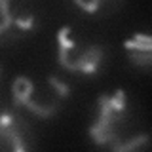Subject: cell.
Returning a JSON list of instances; mask_svg holds the SVG:
<instances>
[{"mask_svg": "<svg viewBox=\"0 0 152 152\" xmlns=\"http://www.w3.org/2000/svg\"><path fill=\"white\" fill-rule=\"evenodd\" d=\"M34 31V15L21 0H0V44H12Z\"/></svg>", "mask_w": 152, "mask_h": 152, "instance_id": "cell-4", "label": "cell"}, {"mask_svg": "<svg viewBox=\"0 0 152 152\" xmlns=\"http://www.w3.org/2000/svg\"><path fill=\"white\" fill-rule=\"evenodd\" d=\"M89 137L97 146L114 152L141 150L148 146V131L124 89L99 97L97 116L89 127Z\"/></svg>", "mask_w": 152, "mask_h": 152, "instance_id": "cell-1", "label": "cell"}, {"mask_svg": "<svg viewBox=\"0 0 152 152\" xmlns=\"http://www.w3.org/2000/svg\"><path fill=\"white\" fill-rule=\"evenodd\" d=\"M126 51L127 57L131 59L133 65L148 69L150 66V59H152V40L148 34L137 32L133 34L129 40H126Z\"/></svg>", "mask_w": 152, "mask_h": 152, "instance_id": "cell-6", "label": "cell"}, {"mask_svg": "<svg viewBox=\"0 0 152 152\" xmlns=\"http://www.w3.org/2000/svg\"><path fill=\"white\" fill-rule=\"evenodd\" d=\"M31 148L28 131L13 112H0V152H23Z\"/></svg>", "mask_w": 152, "mask_h": 152, "instance_id": "cell-5", "label": "cell"}, {"mask_svg": "<svg viewBox=\"0 0 152 152\" xmlns=\"http://www.w3.org/2000/svg\"><path fill=\"white\" fill-rule=\"evenodd\" d=\"M0 72H2V66H0Z\"/></svg>", "mask_w": 152, "mask_h": 152, "instance_id": "cell-8", "label": "cell"}, {"mask_svg": "<svg viewBox=\"0 0 152 152\" xmlns=\"http://www.w3.org/2000/svg\"><path fill=\"white\" fill-rule=\"evenodd\" d=\"M57 61L69 72L95 76L103 63V48L70 27L57 31Z\"/></svg>", "mask_w": 152, "mask_h": 152, "instance_id": "cell-3", "label": "cell"}, {"mask_svg": "<svg viewBox=\"0 0 152 152\" xmlns=\"http://www.w3.org/2000/svg\"><path fill=\"white\" fill-rule=\"evenodd\" d=\"M74 4L88 13H97L107 4V0H74Z\"/></svg>", "mask_w": 152, "mask_h": 152, "instance_id": "cell-7", "label": "cell"}, {"mask_svg": "<svg viewBox=\"0 0 152 152\" xmlns=\"http://www.w3.org/2000/svg\"><path fill=\"white\" fill-rule=\"evenodd\" d=\"M13 103L38 118H51L59 112L61 104L69 97V88L55 76L46 82H36L28 76H17L12 84Z\"/></svg>", "mask_w": 152, "mask_h": 152, "instance_id": "cell-2", "label": "cell"}]
</instances>
